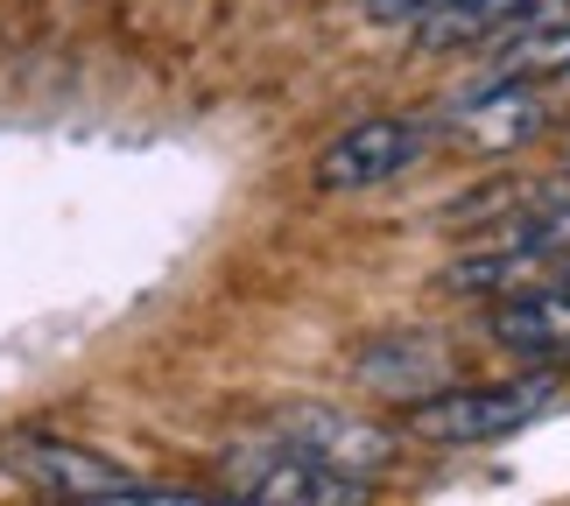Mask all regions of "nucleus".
<instances>
[{"mask_svg": "<svg viewBox=\"0 0 570 506\" xmlns=\"http://www.w3.org/2000/svg\"><path fill=\"white\" fill-rule=\"evenodd\" d=\"M542 99L535 85H514V78H479L465 99L451 106V135L458 148H472V156H508V148L535 141L542 135Z\"/></svg>", "mask_w": 570, "mask_h": 506, "instance_id": "nucleus-7", "label": "nucleus"}, {"mask_svg": "<svg viewBox=\"0 0 570 506\" xmlns=\"http://www.w3.org/2000/svg\"><path fill=\"white\" fill-rule=\"evenodd\" d=\"M444 345H436L430 331H387L374 345H360L353 351V380L366 394H387V401H423V394L444 387Z\"/></svg>", "mask_w": 570, "mask_h": 506, "instance_id": "nucleus-8", "label": "nucleus"}, {"mask_svg": "<svg viewBox=\"0 0 570 506\" xmlns=\"http://www.w3.org/2000/svg\"><path fill=\"white\" fill-rule=\"evenodd\" d=\"M430 141H436L430 120H402V113L360 120V127H345L338 141H324V156H317V190H324V197L381 190V183H394V176H409L415 162H423Z\"/></svg>", "mask_w": 570, "mask_h": 506, "instance_id": "nucleus-4", "label": "nucleus"}, {"mask_svg": "<svg viewBox=\"0 0 570 506\" xmlns=\"http://www.w3.org/2000/svg\"><path fill=\"white\" fill-rule=\"evenodd\" d=\"M360 8H366V21H402V29H415L436 0H360Z\"/></svg>", "mask_w": 570, "mask_h": 506, "instance_id": "nucleus-10", "label": "nucleus"}, {"mask_svg": "<svg viewBox=\"0 0 570 506\" xmlns=\"http://www.w3.org/2000/svg\"><path fill=\"white\" fill-rule=\"evenodd\" d=\"M0 472L21 478L29 493H50V499H205V493H163V486H141L127 465H114L106 450H85V444H63V436H8L0 444Z\"/></svg>", "mask_w": 570, "mask_h": 506, "instance_id": "nucleus-2", "label": "nucleus"}, {"mask_svg": "<svg viewBox=\"0 0 570 506\" xmlns=\"http://www.w3.org/2000/svg\"><path fill=\"white\" fill-rule=\"evenodd\" d=\"M226 493L233 499H254V506H360L366 499V478L353 472H332L324 457L296 450L289 436H254L247 450H233L226 465Z\"/></svg>", "mask_w": 570, "mask_h": 506, "instance_id": "nucleus-3", "label": "nucleus"}, {"mask_svg": "<svg viewBox=\"0 0 570 506\" xmlns=\"http://www.w3.org/2000/svg\"><path fill=\"white\" fill-rule=\"evenodd\" d=\"M557 408V366L529 373V380H500V387H436L423 401H409V429L423 444H500V436H521L529 423Z\"/></svg>", "mask_w": 570, "mask_h": 506, "instance_id": "nucleus-1", "label": "nucleus"}, {"mask_svg": "<svg viewBox=\"0 0 570 506\" xmlns=\"http://www.w3.org/2000/svg\"><path fill=\"white\" fill-rule=\"evenodd\" d=\"M487 338L500 351H514V359H529V366H563L570 359V275L521 281V289L493 296Z\"/></svg>", "mask_w": 570, "mask_h": 506, "instance_id": "nucleus-5", "label": "nucleus"}, {"mask_svg": "<svg viewBox=\"0 0 570 506\" xmlns=\"http://www.w3.org/2000/svg\"><path fill=\"white\" fill-rule=\"evenodd\" d=\"M563 275H570V260H563Z\"/></svg>", "mask_w": 570, "mask_h": 506, "instance_id": "nucleus-11", "label": "nucleus"}, {"mask_svg": "<svg viewBox=\"0 0 570 506\" xmlns=\"http://www.w3.org/2000/svg\"><path fill=\"white\" fill-rule=\"evenodd\" d=\"M268 429L289 436L296 450L324 457L332 472H353V478H374V472L394 465V436H387L381 423H360V415H345V408H317V401H311V408H282Z\"/></svg>", "mask_w": 570, "mask_h": 506, "instance_id": "nucleus-6", "label": "nucleus"}, {"mask_svg": "<svg viewBox=\"0 0 570 506\" xmlns=\"http://www.w3.org/2000/svg\"><path fill=\"white\" fill-rule=\"evenodd\" d=\"M521 8H529V0H436V8L415 21V50H430V57H451V50H493Z\"/></svg>", "mask_w": 570, "mask_h": 506, "instance_id": "nucleus-9", "label": "nucleus"}]
</instances>
